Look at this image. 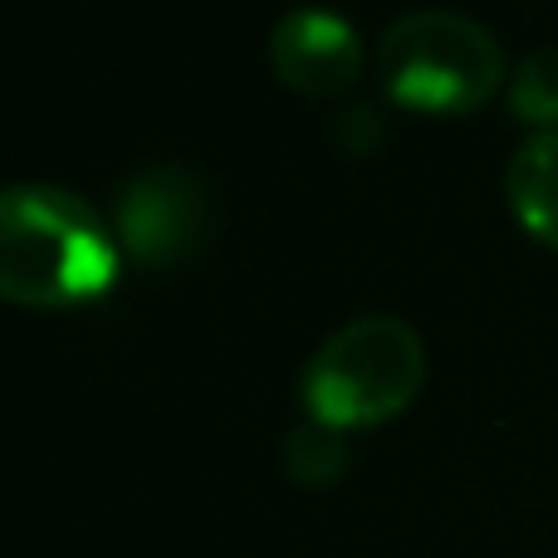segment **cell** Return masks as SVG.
Segmentation results:
<instances>
[{
    "label": "cell",
    "instance_id": "cell-1",
    "mask_svg": "<svg viewBox=\"0 0 558 558\" xmlns=\"http://www.w3.org/2000/svg\"><path fill=\"white\" fill-rule=\"evenodd\" d=\"M118 275V235L78 192L15 182L0 202V289L20 304H74Z\"/></svg>",
    "mask_w": 558,
    "mask_h": 558
},
{
    "label": "cell",
    "instance_id": "cell-2",
    "mask_svg": "<svg viewBox=\"0 0 558 558\" xmlns=\"http://www.w3.org/2000/svg\"><path fill=\"white\" fill-rule=\"evenodd\" d=\"M426 343L402 314L367 308L338 324L299 373V397L308 416L333 426H367L407 402L422 387Z\"/></svg>",
    "mask_w": 558,
    "mask_h": 558
},
{
    "label": "cell",
    "instance_id": "cell-3",
    "mask_svg": "<svg viewBox=\"0 0 558 558\" xmlns=\"http://www.w3.org/2000/svg\"><path fill=\"white\" fill-rule=\"evenodd\" d=\"M377 74L412 108H471L500 84L505 54L485 20L451 5L402 10L377 39Z\"/></svg>",
    "mask_w": 558,
    "mask_h": 558
},
{
    "label": "cell",
    "instance_id": "cell-4",
    "mask_svg": "<svg viewBox=\"0 0 558 558\" xmlns=\"http://www.w3.org/2000/svg\"><path fill=\"white\" fill-rule=\"evenodd\" d=\"M216 202L196 167L162 157L133 172L118 192V235L147 265H172L211 235Z\"/></svg>",
    "mask_w": 558,
    "mask_h": 558
},
{
    "label": "cell",
    "instance_id": "cell-5",
    "mask_svg": "<svg viewBox=\"0 0 558 558\" xmlns=\"http://www.w3.org/2000/svg\"><path fill=\"white\" fill-rule=\"evenodd\" d=\"M270 64L284 84L304 94H338L353 84L363 45L348 15L333 5H294L270 29Z\"/></svg>",
    "mask_w": 558,
    "mask_h": 558
},
{
    "label": "cell",
    "instance_id": "cell-6",
    "mask_svg": "<svg viewBox=\"0 0 558 558\" xmlns=\"http://www.w3.org/2000/svg\"><path fill=\"white\" fill-rule=\"evenodd\" d=\"M510 206L539 241L558 245V128L530 133L510 157Z\"/></svg>",
    "mask_w": 558,
    "mask_h": 558
},
{
    "label": "cell",
    "instance_id": "cell-7",
    "mask_svg": "<svg viewBox=\"0 0 558 558\" xmlns=\"http://www.w3.org/2000/svg\"><path fill=\"white\" fill-rule=\"evenodd\" d=\"M284 465L304 485L338 481L348 471V432L333 422H318V416H304L284 432Z\"/></svg>",
    "mask_w": 558,
    "mask_h": 558
},
{
    "label": "cell",
    "instance_id": "cell-8",
    "mask_svg": "<svg viewBox=\"0 0 558 558\" xmlns=\"http://www.w3.org/2000/svg\"><path fill=\"white\" fill-rule=\"evenodd\" d=\"M510 108L520 118L554 128L558 123V45H539L514 64L510 74Z\"/></svg>",
    "mask_w": 558,
    "mask_h": 558
},
{
    "label": "cell",
    "instance_id": "cell-9",
    "mask_svg": "<svg viewBox=\"0 0 558 558\" xmlns=\"http://www.w3.org/2000/svg\"><path fill=\"white\" fill-rule=\"evenodd\" d=\"M333 137L348 153H367V147L383 143V118H377L373 104H348L333 113Z\"/></svg>",
    "mask_w": 558,
    "mask_h": 558
}]
</instances>
